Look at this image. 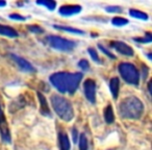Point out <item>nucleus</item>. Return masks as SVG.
<instances>
[{
    "label": "nucleus",
    "instance_id": "f257e3e1",
    "mask_svg": "<svg viewBox=\"0 0 152 150\" xmlns=\"http://www.w3.org/2000/svg\"><path fill=\"white\" fill-rule=\"evenodd\" d=\"M83 79L81 73H69V72H57L49 77L52 86L61 93L74 94Z\"/></svg>",
    "mask_w": 152,
    "mask_h": 150
},
{
    "label": "nucleus",
    "instance_id": "f03ea898",
    "mask_svg": "<svg viewBox=\"0 0 152 150\" xmlns=\"http://www.w3.org/2000/svg\"><path fill=\"white\" fill-rule=\"evenodd\" d=\"M121 117L125 119H140L143 115L144 105L139 98L130 96L123 100L119 105Z\"/></svg>",
    "mask_w": 152,
    "mask_h": 150
},
{
    "label": "nucleus",
    "instance_id": "7ed1b4c3",
    "mask_svg": "<svg viewBox=\"0 0 152 150\" xmlns=\"http://www.w3.org/2000/svg\"><path fill=\"white\" fill-rule=\"evenodd\" d=\"M51 104L56 113V115L61 119V120L69 122L74 117V110L72 104L68 101L66 98L61 97L59 95H52L50 98Z\"/></svg>",
    "mask_w": 152,
    "mask_h": 150
},
{
    "label": "nucleus",
    "instance_id": "20e7f679",
    "mask_svg": "<svg viewBox=\"0 0 152 150\" xmlns=\"http://www.w3.org/2000/svg\"><path fill=\"white\" fill-rule=\"evenodd\" d=\"M119 72L122 78L127 83L132 86H137L140 83V74L137 68L129 63H122L118 66Z\"/></svg>",
    "mask_w": 152,
    "mask_h": 150
},
{
    "label": "nucleus",
    "instance_id": "39448f33",
    "mask_svg": "<svg viewBox=\"0 0 152 150\" xmlns=\"http://www.w3.org/2000/svg\"><path fill=\"white\" fill-rule=\"evenodd\" d=\"M47 42L50 45L52 48L56 49L59 51H72L75 48L76 44L72 41H69L65 38H61V37L57 36H49L47 37Z\"/></svg>",
    "mask_w": 152,
    "mask_h": 150
},
{
    "label": "nucleus",
    "instance_id": "423d86ee",
    "mask_svg": "<svg viewBox=\"0 0 152 150\" xmlns=\"http://www.w3.org/2000/svg\"><path fill=\"white\" fill-rule=\"evenodd\" d=\"M0 133H1V139H2L5 143H11V141H12L11 132H10L7 119H5V116H4V114H3L1 105H0Z\"/></svg>",
    "mask_w": 152,
    "mask_h": 150
},
{
    "label": "nucleus",
    "instance_id": "0eeeda50",
    "mask_svg": "<svg viewBox=\"0 0 152 150\" xmlns=\"http://www.w3.org/2000/svg\"><path fill=\"white\" fill-rule=\"evenodd\" d=\"M83 90L87 99L91 103H95L96 101V83L93 79H87L83 83Z\"/></svg>",
    "mask_w": 152,
    "mask_h": 150
},
{
    "label": "nucleus",
    "instance_id": "6e6552de",
    "mask_svg": "<svg viewBox=\"0 0 152 150\" xmlns=\"http://www.w3.org/2000/svg\"><path fill=\"white\" fill-rule=\"evenodd\" d=\"M110 46L114 49H116L119 53H121L123 55H126V56H132L134 54L133 49L129 45L125 44L124 42H121V41H114L110 44Z\"/></svg>",
    "mask_w": 152,
    "mask_h": 150
},
{
    "label": "nucleus",
    "instance_id": "1a4fd4ad",
    "mask_svg": "<svg viewBox=\"0 0 152 150\" xmlns=\"http://www.w3.org/2000/svg\"><path fill=\"white\" fill-rule=\"evenodd\" d=\"M10 56H11L12 59H13V61L17 64L18 67H19L21 70H23V71H25V72H34V71H36V70H34V68L32 67L31 64H30L29 61H26V59H24L23 57L19 56V55L14 54V53L10 54Z\"/></svg>",
    "mask_w": 152,
    "mask_h": 150
},
{
    "label": "nucleus",
    "instance_id": "9d476101",
    "mask_svg": "<svg viewBox=\"0 0 152 150\" xmlns=\"http://www.w3.org/2000/svg\"><path fill=\"white\" fill-rule=\"evenodd\" d=\"M80 12L81 7L76 4H66L61 7V9H59V14L61 16H65V17H71V16L80 13Z\"/></svg>",
    "mask_w": 152,
    "mask_h": 150
},
{
    "label": "nucleus",
    "instance_id": "9b49d317",
    "mask_svg": "<svg viewBox=\"0 0 152 150\" xmlns=\"http://www.w3.org/2000/svg\"><path fill=\"white\" fill-rule=\"evenodd\" d=\"M38 97L39 100H40V104H41V113L44 116H50V108L48 106V103H47V100L45 98V96L43 94H41L40 92H38Z\"/></svg>",
    "mask_w": 152,
    "mask_h": 150
},
{
    "label": "nucleus",
    "instance_id": "f8f14e48",
    "mask_svg": "<svg viewBox=\"0 0 152 150\" xmlns=\"http://www.w3.org/2000/svg\"><path fill=\"white\" fill-rule=\"evenodd\" d=\"M58 144H59V149L61 150H70V140L68 135L65 132H59L58 135Z\"/></svg>",
    "mask_w": 152,
    "mask_h": 150
},
{
    "label": "nucleus",
    "instance_id": "ddd939ff",
    "mask_svg": "<svg viewBox=\"0 0 152 150\" xmlns=\"http://www.w3.org/2000/svg\"><path fill=\"white\" fill-rule=\"evenodd\" d=\"M119 88H120V80L118 77H113L110 80V90L113 94V97L115 99L118 98L119 95Z\"/></svg>",
    "mask_w": 152,
    "mask_h": 150
},
{
    "label": "nucleus",
    "instance_id": "4468645a",
    "mask_svg": "<svg viewBox=\"0 0 152 150\" xmlns=\"http://www.w3.org/2000/svg\"><path fill=\"white\" fill-rule=\"evenodd\" d=\"M0 34L9 37V38H17L18 37V32L14 28L7 25H2V24H0Z\"/></svg>",
    "mask_w": 152,
    "mask_h": 150
},
{
    "label": "nucleus",
    "instance_id": "2eb2a0df",
    "mask_svg": "<svg viewBox=\"0 0 152 150\" xmlns=\"http://www.w3.org/2000/svg\"><path fill=\"white\" fill-rule=\"evenodd\" d=\"M24 105H25V101H24L23 97H22V96H20L18 99L14 100V101L12 102L11 104H10V112L15 113L16 110H21V108H23Z\"/></svg>",
    "mask_w": 152,
    "mask_h": 150
},
{
    "label": "nucleus",
    "instance_id": "dca6fc26",
    "mask_svg": "<svg viewBox=\"0 0 152 150\" xmlns=\"http://www.w3.org/2000/svg\"><path fill=\"white\" fill-rule=\"evenodd\" d=\"M104 119H105L106 123L110 124L115 121V115H114V110H113V106L110 105H107L104 110Z\"/></svg>",
    "mask_w": 152,
    "mask_h": 150
},
{
    "label": "nucleus",
    "instance_id": "f3484780",
    "mask_svg": "<svg viewBox=\"0 0 152 150\" xmlns=\"http://www.w3.org/2000/svg\"><path fill=\"white\" fill-rule=\"evenodd\" d=\"M129 15L133 18H137V19L141 20H148V15L146 13H143L141 11H137V10H130L129 11Z\"/></svg>",
    "mask_w": 152,
    "mask_h": 150
},
{
    "label": "nucleus",
    "instance_id": "a211bd4d",
    "mask_svg": "<svg viewBox=\"0 0 152 150\" xmlns=\"http://www.w3.org/2000/svg\"><path fill=\"white\" fill-rule=\"evenodd\" d=\"M54 27L56 29L59 30H64V31H68L71 32V34H83L85 32L81 29H77V28H73V27H68V26H58V25H54Z\"/></svg>",
    "mask_w": 152,
    "mask_h": 150
},
{
    "label": "nucleus",
    "instance_id": "6ab92c4d",
    "mask_svg": "<svg viewBox=\"0 0 152 150\" xmlns=\"http://www.w3.org/2000/svg\"><path fill=\"white\" fill-rule=\"evenodd\" d=\"M37 3L43 5V7H46L49 11H53L56 7V2L52 1V0H39V1H37Z\"/></svg>",
    "mask_w": 152,
    "mask_h": 150
},
{
    "label": "nucleus",
    "instance_id": "aec40b11",
    "mask_svg": "<svg viewBox=\"0 0 152 150\" xmlns=\"http://www.w3.org/2000/svg\"><path fill=\"white\" fill-rule=\"evenodd\" d=\"M112 23H113V25H115V26H124L128 23V20L124 19V18H122V17H115V18H113Z\"/></svg>",
    "mask_w": 152,
    "mask_h": 150
},
{
    "label": "nucleus",
    "instance_id": "412c9836",
    "mask_svg": "<svg viewBox=\"0 0 152 150\" xmlns=\"http://www.w3.org/2000/svg\"><path fill=\"white\" fill-rule=\"evenodd\" d=\"M79 150H88V140L85 133H81L79 137Z\"/></svg>",
    "mask_w": 152,
    "mask_h": 150
},
{
    "label": "nucleus",
    "instance_id": "4be33fe9",
    "mask_svg": "<svg viewBox=\"0 0 152 150\" xmlns=\"http://www.w3.org/2000/svg\"><path fill=\"white\" fill-rule=\"evenodd\" d=\"M133 40L137 41V42H139V43H150L152 41L151 32H147V34H146V37H144V38H134Z\"/></svg>",
    "mask_w": 152,
    "mask_h": 150
},
{
    "label": "nucleus",
    "instance_id": "5701e85b",
    "mask_svg": "<svg viewBox=\"0 0 152 150\" xmlns=\"http://www.w3.org/2000/svg\"><path fill=\"white\" fill-rule=\"evenodd\" d=\"M28 30H30L34 34H42V32H44V29L39 25H29L28 26Z\"/></svg>",
    "mask_w": 152,
    "mask_h": 150
},
{
    "label": "nucleus",
    "instance_id": "b1692460",
    "mask_svg": "<svg viewBox=\"0 0 152 150\" xmlns=\"http://www.w3.org/2000/svg\"><path fill=\"white\" fill-rule=\"evenodd\" d=\"M89 53L90 55L92 56V59H94L95 61H97V63H100V59H99V56H98V53L97 51L95 50L94 48H89Z\"/></svg>",
    "mask_w": 152,
    "mask_h": 150
},
{
    "label": "nucleus",
    "instance_id": "393cba45",
    "mask_svg": "<svg viewBox=\"0 0 152 150\" xmlns=\"http://www.w3.org/2000/svg\"><path fill=\"white\" fill-rule=\"evenodd\" d=\"M78 66L83 70H85V71H88V70L90 69V64H89V61H86V59H81V61H79Z\"/></svg>",
    "mask_w": 152,
    "mask_h": 150
},
{
    "label": "nucleus",
    "instance_id": "a878e982",
    "mask_svg": "<svg viewBox=\"0 0 152 150\" xmlns=\"http://www.w3.org/2000/svg\"><path fill=\"white\" fill-rule=\"evenodd\" d=\"M98 47H99V48H100V50H101L103 53H105V54L107 55L108 57H110V59H116V56H115V55L113 54L112 52H110V51H108L106 48H104V47L102 46L101 44H99V45H98Z\"/></svg>",
    "mask_w": 152,
    "mask_h": 150
},
{
    "label": "nucleus",
    "instance_id": "bb28decb",
    "mask_svg": "<svg viewBox=\"0 0 152 150\" xmlns=\"http://www.w3.org/2000/svg\"><path fill=\"white\" fill-rule=\"evenodd\" d=\"M105 10L108 13H120V12H122L120 7H107Z\"/></svg>",
    "mask_w": 152,
    "mask_h": 150
},
{
    "label": "nucleus",
    "instance_id": "cd10ccee",
    "mask_svg": "<svg viewBox=\"0 0 152 150\" xmlns=\"http://www.w3.org/2000/svg\"><path fill=\"white\" fill-rule=\"evenodd\" d=\"M10 18L13 20H20V21H24V20L26 19L25 17H23V16H21V15H18V14H11Z\"/></svg>",
    "mask_w": 152,
    "mask_h": 150
},
{
    "label": "nucleus",
    "instance_id": "c85d7f7f",
    "mask_svg": "<svg viewBox=\"0 0 152 150\" xmlns=\"http://www.w3.org/2000/svg\"><path fill=\"white\" fill-rule=\"evenodd\" d=\"M72 135H73V141L75 142V143H77V138H78V131H77V129L74 127L73 129H72Z\"/></svg>",
    "mask_w": 152,
    "mask_h": 150
},
{
    "label": "nucleus",
    "instance_id": "c756f323",
    "mask_svg": "<svg viewBox=\"0 0 152 150\" xmlns=\"http://www.w3.org/2000/svg\"><path fill=\"white\" fill-rule=\"evenodd\" d=\"M5 4H7L5 1H0V7H4Z\"/></svg>",
    "mask_w": 152,
    "mask_h": 150
}]
</instances>
